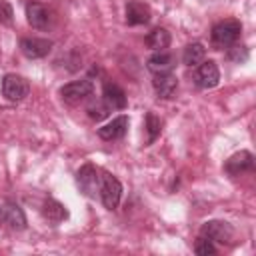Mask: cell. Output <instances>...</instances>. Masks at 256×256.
<instances>
[{"label": "cell", "mask_w": 256, "mask_h": 256, "mask_svg": "<svg viewBox=\"0 0 256 256\" xmlns=\"http://www.w3.org/2000/svg\"><path fill=\"white\" fill-rule=\"evenodd\" d=\"M128 124H130L128 116H124V114L122 116H116L108 124H104L102 128H98V136L102 140H118V138H122L128 132Z\"/></svg>", "instance_id": "13"}, {"label": "cell", "mask_w": 256, "mask_h": 256, "mask_svg": "<svg viewBox=\"0 0 256 256\" xmlns=\"http://www.w3.org/2000/svg\"><path fill=\"white\" fill-rule=\"evenodd\" d=\"M92 92H94V84L88 78H84V80H72V82H68V84H64L60 88V96L68 104L82 102L84 98L92 96Z\"/></svg>", "instance_id": "6"}, {"label": "cell", "mask_w": 256, "mask_h": 256, "mask_svg": "<svg viewBox=\"0 0 256 256\" xmlns=\"http://www.w3.org/2000/svg\"><path fill=\"white\" fill-rule=\"evenodd\" d=\"M170 32L166 30V28H154V30H150L148 32V36H146V46L150 48V50H154V52H158V50H164V48H168L170 46Z\"/></svg>", "instance_id": "18"}, {"label": "cell", "mask_w": 256, "mask_h": 256, "mask_svg": "<svg viewBox=\"0 0 256 256\" xmlns=\"http://www.w3.org/2000/svg\"><path fill=\"white\" fill-rule=\"evenodd\" d=\"M176 64V58L170 54V52H164V50H158L154 52L150 58H148V70L152 74H164V72H170Z\"/></svg>", "instance_id": "16"}, {"label": "cell", "mask_w": 256, "mask_h": 256, "mask_svg": "<svg viewBox=\"0 0 256 256\" xmlns=\"http://www.w3.org/2000/svg\"><path fill=\"white\" fill-rule=\"evenodd\" d=\"M42 214H44V218H46L48 222H54V224H58V222H62L64 218H68L66 206L60 204V202L54 200V198H46V200H44V204H42Z\"/></svg>", "instance_id": "17"}, {"label": "cell", "mask_w": 256, "mask_h": 256, "mask_svg": "<svg viewBox=\"0 0 256 256\" xmlns=\"http://www.w3.org/2000/svg\"><path fill=\"white\" fill-rule=\"evenodd\" d=\"M152 86H154V92L158 94V98H172L176 94V88H178V78L176 74L172 72H164V74H154V80H152Z\"/></svg>", "instance_id": "12"}, {"label": "cell", "mask_w": 256, "mask_h": 256, "mask_svg": "<svg viewBox=\"0 0 256 256\" xmlns=\"http://www.w3.org/2000/svg\"><path fill=\"white\" fill-rule=\"evenodd\" d=\"M20 50L30 60L44 58L52 50V40H48V38H22L20 40Z\"/></svg>", "instance_id": "9"}, {"label": "cell", "mask_w": 256, "mask_h": 256, "mask_svg": "<svg viewBox=\"0 0 256 256\" xmlns=\"http://www.w3.org/2000/svg\"><path fill=\"white\" fill-rule=\"evenodd\" d=\"M194 252H196L198 256H212V254H216V246H214V242H212L210 238L198 236V240H196V244H194Z\"/></svg>", "instance_id": "21"}, {"label": "cell", "mask_w": 256, "mask_h": 256, "mask_svg": "<svg viewBox=\"0 0 256 256\" xmlns=\"http://www.w3.org/2000/svg\"><path fill=\"white\" fill-rule=\"evenodd\" d=\"M204 58H206V48H204V44H200V42L188 44V46L184 48V52H182V62H184L186 66H198Z\"/></svg>", "instance_id": "19"}, {"label": "cell", "mask_w": 256, "mask_h": 256, "mask_svg": "<svg viewBox=\"0 0 256 256\" xmlns=\"http://www.w3.org/2000/svg\"><path fill=\"white\" fill-rule=\"evenodd\" d=\"M144 128H146V146H150V144H154V140L160 136V132H162V120L154 114V112H148L146 114V124H144Z\"/></svg>", "instance_id": "20"}, {"label": "cell", "mask_w": 256, "mask_h": 256, "mask_svg": "<svg viewBox=\"0 0 256 256\" xmlns=\"http://www.w3.org/2000/svg\"><path fill=\"white\" fill-rule=\"evenodd\" d=\"M30 92V84L24 76L18 74H6L2 78V96L8 102H20L28 96Z\"/></svg>", "instance_id": "3"}, {"label": "cell", "mask_w": 256, "mask_h": 256, "mask_svg": "<svg viewBox=\"0 0 256 256\" xmlns=\"http://www.w3.org/2000/svg\"><path fill=\"white\" fill-rule=\"evenodd\" d=\"M102 100L110 110H124L126 108V94L118 84L106 82L102 88Z\"/></svg>", "instance_id": "15"}, {"label": "cell", "mask_w": 256, "mask_h": 256, "mask_svg": "<svg viewBox=\"0 0 256 256\" xmlns=\"http://www.w3.org/2000/svg\"><path fill=\"white\" fill-rule=\"evenodd\" d=\"M0 220L4 224H8L12 230H24L26 228V216L16 202H4L0 206Z\"/></svg>", "instance_id": "10"}, {"label": "cell", "mask_w": 256, "mask_h": 256, "mask_svg": "<svg viewBox=\"0 0 256 256\" xmlns=\"http://www.w3.org/2000/svg\"><path fill=\"white\" fill-rule=\"evenodd\" d=\"M26 20L32 28L46 30L52 24V12L40 2H28L26 4Z\"/></svg>", "instance_id": "8"}, {"label": "cell", "mask_w": 256, "mask_h": 256, "mask_svg": "<svg viewBox=\"0 0 256 256\" xmlns=\"http://www.w3.org/2000/svg\"><path fill=\"white\" fill-rule=\"evenodd\" d=\"M100 200L108 210H114L122 198V184L120 180L110 174V172H102L100 170V188H98Z\"/></svg>", "instance_id": "2"}, {"label": "cell", "mask_w": 256, "mask_h": 256, "mask_svg": "<svg viewBox=\"0 0 256 256\" xmlns=\"http://www.w3.org/2000/svg\"><path fill=\"white\" fill-rule=\"evenodd\" d=\"M152 18L150 14V8L144 4V2H138V0H130L126 4V24L130 26H138V24H148Z\"/></svg>", "instance_id": "14"}, {"label": "cell", "mask_w": 256, "mask_h": 256, "mask_svg": "<svg viewBox=\"0 0 256 256\" xmlns=\"http://www.w3.org/2000/svg\"><path fill=\"white\" fill-rule=\"evenodd\" d=\"M228 58L232 60V62H244V60H248V50L244 48V46H238V44H232V46H228Z\"/></svg>", "instance_id": "23"}, {"label": "cell", "mask_w": 256, "mask_h": 256, "mask_svg": "<svg viewBox=\"0 0 256 256\" xmlns=\"http://www.w3.org/2000/svg\"><path fill=\"white\" fill-rule=\"evenodd\" d=\"M242 32V24L234 18L222 20L212 28V44L216 48H228L232 44H236V40L240 38Z\"/></svg>", "instance_id": "1"}, {"label": "cell", "mask_w": 256, "mask_h": 256, "mask_svg": "<svg viewBox=\"0 0 256 256\" xmlns=\"http://www.w3.org/2000/svg\"><path fill=\"white\" fill-rule=\"evenodd\" d=\"M200 236H206V238H210L212 242H218V244H232L234 228H232V224H228L224 220H208V222L202 224Z\"/></svg>", "instance_id": "4"}, {"label": "cell", "mask_w": 256, "mask_h": 256, "mask_svg": "<svg viewBox=\"0 0 256 256\" xmlns=\"http://www.w3.org/2000/svg\"><path fill=\"white\" fill-rule=\"evenodd\" d=\"M252 168H254V156L248 150H240V152L232 154L224 164V170L230 176H238V174H242L246 170H252Z\"/></svg>", "instance_id": "11"}, {"label": "cell", "mask_w": 256, "mask_h": 256, "mask_svg": "<svg viewBox=\"0 0 256 256\" xmlns=\"http://www.w3.org/2000/svg\"><path fill=\"white\" fill-rule=\"evenodd\" d=\"M86 112H88V116H90L92 120H102V118H106V116H108L110 108L106 106V102H104V100H96V102H92V104L86 108Z\"/></svg>", "instance_id": "22"}, {"label": "cell", "mask_w": 256, "mask_h": 256, "mask_svg": "<svg viewBox=\"0 0 256 256\" xmlns=\"http://www.w3.org/2000/svg\"><path fill=\"white\" fill-rule=\"evenodd\" d=\"M14 10L6 0H0V24H12Z\"/></svg>", "instance_id": "24"}, {"label": "cell", "mask_w": 256, "mask_h": 256, "mask_svg": "<svg viewBox=\"0 0 256 256\" xmlns=\"http://www.w3.org/2000/svg\"><path fill=\"white\" fill-rule=\"evenodd\" d=\"M220 82V70L214 60H202L194 70V84L202 90H210L218 86Z\"/></svg>", "instance_id": "5"}, {"label": "cell", "mask_w": 256, "mask_h": 256, "mask_svg": "<svg viewBox=\"0 0 256 256\" xmlns=\"http://www.w3.org/2000/svg\"><path fill=\"white\" fill-rule=\"evenodd\" d=\"M76 182L86 196L94 198L100 188V170L94 164H84L76 174Z\"/></svg>", "instance_id": "7"}]
</instances>
